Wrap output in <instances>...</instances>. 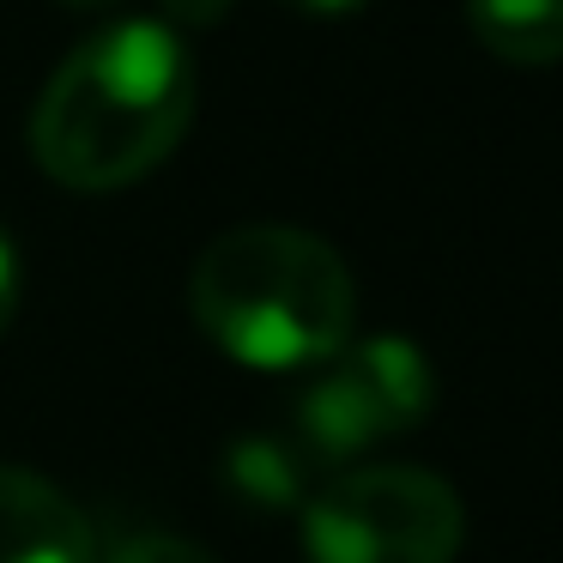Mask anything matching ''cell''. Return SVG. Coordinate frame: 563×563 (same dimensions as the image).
Here are the masks:
<instances>
[{
	"label": "cell",
	"instance_id": "6da1fadb",
	"mask_svg": "<svg viewBox=\"0 0 563 563\" xmlns=\"http://www.w3.org/2000/svg\"><path fill=\"white\" fill-rule=\"evenodd\" d=\"M200 103L195 55L158 19H115L67 49L31 110V158L79 195L134 188L183 146Z\"/></svg>",
	"mask_w": 563,
	"mask_h": 563
},
{
	"label": "cell",
	"instance_id": "7a4b0ae2",
	"mask_svg": "<svg viewBox=\"0 0 563 563\" xmlns=\"http://www.w3.org/2000/svg\"><path fill=\"white\" fill-rule=\"evenodd\" d=\"M188 316L249 369H321L352 345L357 285L316 231L231 224L188 273Z\"/></svg>",
	"mask_w": 563,
	"mask_h": 563
},
{
	"label": "cell",
	"instance_id": "3957f363",
	"mask_svg": "<svg viewBox=\"0 0 563 563\" xmlns=\"http://www.w3.org/2000/svg\"><path fill=\"white\" fill-rule=\"evenodd\" d=\"M461 539V490L430 466H340L303 497L309 563H454Z\"/></svg>",
	"mask_w": 563,
	"mask_h": 563
},
{
	"label": "cell",
	"instance_id": "277c9868",
	"mask_svg": "<svg viewBox=\"0 0 563 563\" xmlns=\"http://www.w3.org/2000/svg\"><path fill=\"white\" fill-rule=\"evenodd\" d=\"M98 527L55 478L0 466V563H98Z\"/></svg>",
	"mask_w": 563,
	"mask_h": 563
},
{
	"label": "cell",
	"instance_id": "5b68a950",
	"mask_svg": "<svg viewBox=\"0 0 563 563\" xmlns=\"http://www.w3.org/2000/svg\"><path fill=\"white\" fill-rule=\"evenodd\" d=\"M376 437H388V430H382L369 394L357 388V376L340 357L321 364L316 376H309L303 400H297V454H303L309 466L340 473V466L352 461V454H364Z\"/></svg>",
	"mask_w": 563,
	"mask_h": 563
},
{
	"label": "cell",
	"instance_id": "8992f818",
	"mask_svg": "<svg viewBox=\"0 0 563 563\" xmlns=\"http://www.w3.org/2000/svg\"><path fill=\"white\" fill-rule=\"evenodd\" d=\"M340 364L357 376V388L369 394L382 430H412L424 424V412L437 406V376H430L424 352L412 340H394V333H376V340H357L340 352Z\"/></svg>",
	"mask_w": 563,
	"mask_h": 563
},
{
	"label": "cell",
	"instance_id": "52a82bcc",
	"mask_svg": "<svg viewBox=\"0 0 563 563\" xmlns=\"http://www.w3.org/2000/svg\"><path fill=\"white\" fill-rule=\"evenodd\" d=\"M466 31L509 67L563 62V0H466Z\"/></svg>",
	"mask_w": 563,
	"mask_h": 563
},
{
	"label": "cell",
	"instance_id": "ba28073f",
	"mask_svg": "<svg viewBox=\"0 0 563 563\" xmlns=\"http://www.w3.org/2000/svg\"><path fill=\"white\" fill-rule=\"evenodd\" d=\"M303 473H309L303 454L285 449V442H273V437H249V442H236L231 466H224V478H231V485L243 490V497L267 503V509H285V503L303 497Z\"/></svg>",
	"mask_w": 563,
	"mask_h": 563
},
{
	"label": "cell",
	"instance_id": "9c48e42d",
	"mask_svg": "<svg viewBox=\"0 0 563 563\" xmlns=\"http://www.w3.org/2000/svg\"><path fill=\"white\" fill-rule=\"evenodd\" d=\"M98 563H219V558L183 533H122L110 551H98Z\"/></svg>",
	"mask_w": 563,
	"mask_h": 563
},
{
	"label": "cell",
	"instance_id": "30bf717a",
	"mask_svg": "<svg viewBox=\"0 0 563 563\" xmlns=\"http://www.w3.org/2000/svg\"><path fill=\"white\" fill-rule=\"evenodd\" d=\"M158 7H164V25L176 37H188V31H219L236 0H158Z\"/></svg>",
	"mask_w": 563,
	"mask_h": 563
},
{
	"label": "cell",
	"instance_id": "8fae6325",
	"mask_svg": "<svg viewBox=\"0 0 563 563\" xmlns=\"http://www.w3.org/2000/svg\"><path fill=\"white\" fill-rule=\"evenodd\" d=\"M19 291H25V273H19V243L0 231V333L13 328V316H19Z\"/></svg>",
	"mask_w": 563,
	"mask_h": 563
},
{
	"label": "cell",
	"instance_id": "7c38bea8",
	"mask_svg": "<svg viewBox=\"0 0 563 563\" xmlns=\"http://www.w3.org/2000/svg\"><path fill=\"white\" fill-rule=\"evenodd\" d=\"M291 13H309V19H345L357 13V7H369V0H285Z\"/></svg>",
	"mask_w": 563,
	"mask_h": 563
},
{
	"label": "cell",
	"instance_id": "4fadbf2b",
	"mask_svg": "<svg viewBox=\"0 0 563 563\" xmlns=\"http://www.w3.org/2000/svg\"><path fill=\"white\" fill-rule=\"evenodd\" d=\"M67 7H115V0H67Z\"/></svg>",
	"mask_w": 563,
	"mask_h": 563
}]
</instances>
